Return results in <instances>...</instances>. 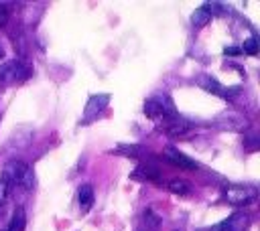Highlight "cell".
<instances>
[{
    "label": "cell",
    "mask_w": 260,
    "mask_h": 231,
    "mask_svg": "<svg viewBox=\"0 0 260 231\" xmlns=\"http://www.w3.org/2000/svg\"><path fill=\"white\" fill-rule=\"evenodd\" d=\"M4 174H6L8 182H14V184L22 186L24 190H32V186H35V174L26 162H20V160L10 162L4 170Z\"/></svg>",
    "instance_id": "1"
},
{
    "label": "cell",
    "mask_w": 260,
    "mask_h": 231,
    "mask_svg": "<svg viewBox=\"0 0 260 231\" xmlns=\"http://www.w3.org/2000/svg\"><path fill=\"white\" fill-rule=\"evenodd\" d=\"M223 197H225V201H228L230 205L240 207V205L252 203V201L258 197V190H256V186H252V184H230V186H225Z\"/></svg>",
    "instance_id": "2"
},
{
    "label": "cell",
    "mask_w": 260,
    "mask_h": 231,
    "mask_svg": "<svg viewBox=\"0 0 260 231\" xmlns=\"http://www.w3.org/2000/svg\"><path fill=\"white\" fill-rule=\"evenodd\" d=\"M28 75V69L20 61H6L0 65V85H10L18 79H24Z\"/></svg>",
    "instance_id": "3"
},
{
    "label": "cell",
    "mask_w": 260,
    "mask_h": 231,
    "mask_svg": "<svg viewBox=\"0 0 260 231\" xmlns=\"http://www.w3.org/2000/svg\"><path fill=\"white\" fill-rule=\"evenodd\" d=\"M197 85L203 87L205 91L215 93V95H221V97H232V95H234L232 91H238V87H230V89H225L215 77H209V75H199V77H197Z\"/></svg>",
    "instance_id": "4"
},
{
    "label": "cell",
    "mask_w": 260,
    "mask_h": 231,
    "mask_svg": "<svg viewBox=\"0 0 260 231\" xmlns=\"http://www.w3.org/2000/svg\"><path fill=\"white\" fill-rule=\"evenodd\" d=\"M248 221H250L248 215H244V213H234L232 217H228L225 221L217 223V225H215L213 229H209V231H244V229L248 227Z\"/></svg>",
    "instance_id": "5"
},
{
    "label": "cell",
    "mask_w": 260,
    "mask_h": 231,
    "mask_svg": "<svg viewBox=\"0 0 260 231\" xmlns=\"http://www.w3.org/2000/svg\"><path fill=\"white\" fill-rule=\"evenodd\" d=\"M165 156H167V160L171 162V164H175V166H179V168H185V170H197V162L193 160V158H189L187 154H183L181 150H177V148H167L165 150Z\"/></svg>",
    "instance_id": "6"
},
{
    "label": "cell",
    "mask_w": 260,
    "mask_h": 231,
    "mask_svg": "<svg viewBox=\"0 0 260 231\" xmlns=\"http://www.w3.org/2000/svg\"><path fill=\"white\" fill-rule=\"evenodd\" d=\"M110 103V95L108 93H98V95H91L89 97V101H87V105H85V122L87 120H91V118H95L98 113H102L104 109H106V105Z\"/></svg>",
    "instance_id": "7"
},
{
    "label": "cell",
    "mask_w": 260,
    "mask_h": 231,
    "mask_svg": "<svg viewBox=\"0 0 260 231\" xmlns=\"http://www.w3.org/2000/svg\"><path fill=\"white\" fill-rule=\"evenodd\" d=\"M144 113L150 118V120H154V122H167V120H171V118H167L165 115V111H162V107L158 105V101L156 99H148L146 103H144Z\"/></svg>",
    "instance_id": "8"
},
{
    "label": "cell",
    "mask_w": 260,
    "mask_h": 231,
    "mask_svg": "<svg viewBox=\"0 0 260 231\" xmlns=\"http://www.w3.org/2000/svg\"><path fill=\"white\" fill-rule=\"evenodd\" d=\"M77 201H79L81 211H89L91 205H93V186L91 184H81L79 190H77Z\"/></svg>",
    "instance_id": "9"
},
{
    "label": "cell",
    "mask_w": 260,
    "mask_h": 231,
    "mask_svg": "<svg viewBox=\"0 0 260 231\" xmlns=\"http://www.w3.org/2000/svg\"><path fill=\"white\" fill-rule=\"evenodd\" d=\"M24 227H26V213H24L22 207H16L14 213H12L8 231H24Z\"/></svg>",
    "instance_id": "10"
},
{
    "label": "cell",
    "mask_w": 260,
    "mask_h": 231,
    "mask_svg": "<svg viewBox=\"0 0 260 231\" xmlns=\"http://www.w3.org/2000/svg\"><path fill=\"white\" fill-rule=\"evenodd\" d=\"M209 20H211V12H209L207 4H205V6H199V8L193 12V16H191V22H193V26H195V28L205 26Z\"/></svg>",
    "instance_id": "11"
},
{
    "label": "cell",
    "mask_w": 260,
    "mask_h": 231,
    "mask_svg": "<svg viewBox=\"0 0 260 231\" xmlns=\"http://www.w3.org/2000/svg\"><path fill=\"white\" fill-rule=\"evenodd\" d=\"M169 190L175 192V195L185 197V195H189L193 188H191V184H189L187 180H183V178H173V180L169 182Z\"/></svg>",
    "instance_id": "12"
},
{
    "label": "cell",
    "mask_w": 260,
    "mask_h": 231,
    "mask_svg": "<svg viewBox=\"0 0 260 231\" xmlns=\"http://www.w3.org/2000/svg\"><path fill=\"white\" fill-rule=\"evenodd\" d=\"M156 174H158V170L154 168V166H150V164H140L136 170H134V178H140V180H150V178H156Z\"/></svg>",
    "instance_id": "13"
},
{
    "label": "cell",
    "mask_w": 260,
    "mask_h": 231,
    "mask_svg": "<svg viewBox=\"0 0 260 231\" xmlns=\"http://www.w3.org/2000/svg\"><path fill=\"white\" fill-rule=\"evenodd\" d=\"M240 51L246 53V55H252V57H254V55L258 53V38H256V36H250L248 41H244V45L240 47Z\"/></svg>",
    "instance_id": "14"
},
{
    "label": "cell",
    "mask_w": 260,
    "mask_h": 231,
    "mask_svg": "<svg viewBox=\"0 0 260 231\" xmlns=\"http://www.w3.org/2000/svg\"><path fill=\"white\" fill-rule=\"evenodd\" d=\"M8 188H10V182H8L6 174L2 172V176H0V205L6 201V197H8Z\"/></svg>",
    "instance_id": "15"
},
{
    "label": "cell",
    "mask_w": 260,
    "mask_h": 231,
    "mask_svg": "<svg viewBox=\"0 0 260 231\" xmlns=\"http://www.w3.org/2000/svg\"><path fill=\"white\" fill-rule=\"evenodd\" d=\"M144 219H146V223H148L152 229H158V221H160V219H158V217H154V215H152V211H148V213L144 215Z\"/></svg>",
    "instance_id": "16"
},
{
    "label": "cell",
    "mask_w": 260,
    "mask_h": 231,
    "mask_svg": "<svg viewBox=\"0 0 260 231\" xmlns=\"http://www.w3.org/2000/svg\"><path fill=\"white\" fill-rule=\"evenodd\" d=\"M6 22H8V10H6V6L0 4V28H2Z\"/></svg>",
    "instance_id": "17"
},
{
    "label": "cell",
    "mask_w": 260,
    "mask_h": 231,
    "mask_svg": "<svg viewBox=\"0 0 260 231\" xmlns=\"http://www.w3.org/2000/svg\"><path fill=\"white\" fill-rule=\"evenodd\" d=\"M223 53H225V55H240L242 51H240V47H225Z\"/></svg>",
    "instance_id": "18"
}]
</instances>
